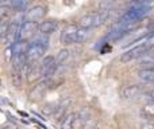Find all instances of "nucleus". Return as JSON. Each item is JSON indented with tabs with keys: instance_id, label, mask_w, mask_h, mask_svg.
<instances>
[{
	"instance_id": "1",
	"label": "nucleus",
	"mask_w": 154,
	"mask_h": 129,
	"mask_svg": "<svg viewBox=\"0 0 154 129\" xmlns=\"http://www.w3.org/2000/svg\"><path fill=\"white\" fill-rule=\"evenodd\" d=\"M49 47V39L45 35L41 34L39 37L34 38L26 47L27 62H37L45 55V51Z\"/></svg>"
},
{
	"instance_id": "2",
	"label": "nucleus",
	"mask_w": 154,
	"mask_h": 129,
	"mask_svg": "<svg viewBox=\"0 0 154 129\" xmlns=\"http://www.w3.org/2000/svg\"><path fill=\"white\" fill-rule=\"evenodd\" d=\"M88 38V30L81 28L80 26L69 24L61 32V43L64 45H75V43H82Z\"/></svg>"
},
{
	"instance_id": "3",
	"label": "nucleus",
	"mask_w": 154,
	"mask_h": 129,
	"mask_svg": "<svg viewBox=\"0 0 154 129\" xmlns=\"http://www.w3.org/2000/svg\"><path fill=\"white\" fill-rule=\"evenodd\" d=\"M152 11L150 5H142L138 1H134L131 4V7L120 16L119 22L118 23H131V22H139L142 18L147 15V13Z\"/></svg>"
},
{
	"instance_id": "4",
	"label": "nucleus",
	"mask_w": 154,
	"mask_h": 129,
	"mask_svg": "<svg viewBox=\"0 0 154 129\" xmlns=\"http://www.w3.org/2000/svg\"><path fill=\"white\" fill-rule=\"evenodd\" d=\"M107 18V12H95V13H88L84 15L81 19L79 20V24L81 28L84 30H91L95 28V27L100 26Z\"/></svg>"
},
{
	"instance_id": "5",
	"label": "nucleus",
	"mask_w": 154,
	"mask_h": 129,
	"mask_svg": "<svg viewBox=\"0 0 154 129\" xmlns=\"http://www.w3.org/2000/svg\"><path fill=\"white\" fill-rule=\"evenodd\" d=\"M149 47H150L149 43H142V45L135 46V47L127 50L126 53H123L122 55H120V61H122L123 63H127V62H131V61H134V59L142 58V57L147 53Z\"/></svg>"
},
{
	"instance_id": "6",
	"label": "nucleus",
	"mask_w": 154,
	"mask_h": 129,
	"mask_svg": "<svg viewBox=\"0 0 154 129\" xmlns=\"http://www.w3.org/2000/svg\"><path fill=\"white\" fill-rule=\"evenodd\" d=\"M142 93H146V92H145V86H143V85H127V86H125L122 89L120 95H122L123 100L131 101V100L138 98Z\"/></svg>"
},
{
	"instance_id": "7",
	"label": "nucleus",
	"mask_w": 154,
	"mask_h": 129,
	"mask_svg": "<svg viewBox=\"0 0 154 129\" xmlns=\"http://www.w3.org/2000/svg\"><path fill=\"white\" fill-rule=\"evenodd\" d=\"M45 12H46L45 7H42V5H35L31 10L27 11L26 15L23 16L24 22H34V23H37L38 20H41V19L45 16Z\"/></svg>"
},
{
	"instance_id": "8",
	"label": "nucleus",
	"mask_w": 154,
	"mask_h": 129,
	"mask_svg": "<svg viewBox=\"0 0 154 129\" xmlns=\"http://www.w3.org/2000/svg\"><path fill=\"white\" fill-rule=\"evenodd\" d=\"M57 28H58V22L50 19V20L42 22V23L38 26V32L42 35H50V34H53Z\"/></svg>"
},
{
	"instance_id": "9",
	"label": "nucleus",
	"mask_w": 154,
	"mask_h": 129,
	"mask_svg": "<svg viewBox=\"0 0 154 129\" xmlns=\"http://www.w3.org/2000/svg\"><path fill=\"white\" fill-rule=\"evenodd\" d=\"M35 28L38 30L37 24L34 22H24L23 26H22V31H20V40L27 39L32 35V32L35 31Z\"/></svg>"
},
{
	"instance_id": "10",
	"label": "nucleus",
	"mask_w": 154,
	"mask_h": 129,
	"mask_svg": "<svg viewBox=\"0 0 154 129\" xmlns=\"http://www.w3.org/2000/svg\"><path fill=\"white\" fill-rule=\"evenodd\" d=\"M56 58H54L53 55H48V57H45V58L42 59V62H41V65H39V70H41V75H45L46 73H48L49 70H50L51 67H53L54 65H56Z\"/></svg>"
},
{
	"instance_id": "11",
	"label": "nucleus",
	"mask_w": 154,
	"mask_h": 129,
	"mask_svg": "<svg viewBox=\"0 0 154 129\" xmlns=\"http://www.w3.org/2000/svg\"><path fill=\"white\" fill-rule=\"evenodd\" d=\"M48 84H49L48 79H43L41 84H38L37 86H34V89L30 92V100H38V98L43 94V92H45Z\"/></svg>"
},
{
	"instance_id": "12",
	"label": "nucleus",
	"mask_w": 154,
	"mask_h": 129,
	"mask_svg": "<svg viewBox=\"0 0 154 129\" xmlns=\"http://www.w3.org/2000/svg\"><path fill=\"white\" fill-rule=\"evenodd\" d=\"M91 120V110L87 108L81 109V110L77 113V120H76V124L79 127H84V125L88 124V121Z\"/></svg>"
},
{
	"instance_id": "13",
	"label": "nucleus",
	"mask_w": 154,
	"mask_h": 129,
	"mask_svg": "<svg viewBox=\"0 0 154 129\" xmlns=\"http://www.w3.org/2000/svg\"><path fill=\"white\" fill-rule=\"evenodd\" d=\"M76 120H77V113L66 114L64 117V120L61 121V129H75Z\"/></svg>"
},
{
	"instance_id": "14",
	"label": "nucleus",
	"mask_w": 154,
	"mask_h": 129,
	"mask_svg": "<svg viewBox=\"0 0 154 129\" xmlns=\"http://www.w3.org/2000/svg\"><path fill=\"white\" fill-rule=\"evenodd\" d=\"M141 117H143L145 120H150L154 117V102L149 101L147 104H145L141 109Z\"/></svg>"
},
{
	"instance_id": "15",
	"label": "nucleus",
	"mask_w": 154,
	"mask_h": 129,
	"mask_svg": "<svg viewBox=\"0 0 154 129\" xmlns=\"http://www.w3.org/2000/svg\"><path fill=\"white\" fill-rule=\"evenodd\" d=\"M138 77L145 82L154 84V69H141L138 71Z\"/></svg>"
},
{
	"instance_id": "16",
	"label": "nucleus",
	"mask_w": 154,
	"mask_h": 129,
	"mask_svg": "<svg viewBox=\"0 0 154 129\" xmlns=\"http://www.w3.org/2000/svg\"><path fill=\"white\" fill-rule=\"evenodd\" d=\"M11 8L18 12H23L27 8V0H11Z\"/></svg>"
},
{
	"instance_id": "17",
	"label": "nucleus",
	"mask_w": 154,
	"mask_h": 129,
	"mask_svg": "<svg viewBox=\"0 0 154 129\" xmlns=\"http://www.w3.org/2000/svg\"><path fill=\"white\" fill-rule=\"evenodd\" d=\"M68 57H69V50H66V48L61 50L58 53V55H57V58H56L57 63H58L60 66H61L62 63H65V62H66V59H68Z\"/></svg>"
},
{
	"instance_id": "18",
	"label": "nucleus",
	"mask_w": 154,
	"mask_h": 129,
	"mask_svg": "<svg viewBox=\"0 0 154 129\" xmlns=\"http://www.w3.org/2000/svg\"><path fill=\"white\" fill-rule=\"evenodd\" d=\"M11 16V11H10V7L7 5H3L2 7V20H8Z\"/></svg>"
},
{
	"instance_id": "19",
	"label": "nucleus",
	"mask_w": 154,
	"mask_h": 129,
	"mask_svg": "<svg viewBox=\"0 0 154 129\" xmlns=\"http://www.w3.org/2000/svg\"><path fill=\"white\" fill-rule=\"evenodd\" d=\"M145 95H146V97L149 98L152 102H154V87H153V89H150V90H147V92L145 93Z\"/></svg>"
},
{
	"instance_id": "20",
	"label": "nucleus",
	"mask_w": 154,
	"mask_h": 129,
	"mask_svg": "<svg viewBox=\"0 0 154 129\" xmlns=\"http://www.w3.org/2000/svg\"><path fill=\"white\" fill-rule=\"evenodd\" d=\"M137 1H138L139 4H142V5H152V4H154V0H137Z\"/></svg>"
},
{
	"instance_id": "21",
	"label": "nucleus",
	"mask_w": 154,
	"mask_h": 129,
	"mask_svg": "<svg viewBox=\"0 0 154 129\" xmlns=\"http://www.w3.org/2000/svg\"><path fill=\"white\" fill-rule=\"evenodd\" d=\"M141 129H154V124H152V122H143L141 125Z\"/></svg>"
},
{
	"instance_id": "22",
	"label": "nucleus",
	"mask_w": 154,
	"mask_h": 129,
	"mask_svg": "<svg viewBox=\"0 0 154 129\" xmlns=\"http://www.w3.org/2000/svg\"><path fill=\"white\" fill-rule=\"evenodd\" d=\"M147 28H149L150 31H153V30H154V18L149 22V24H147Z\"/></svg>"
},
{
	"instance_id": "23",
	"label": "nucleus",
	"mask_w": 154,
	"mask_h": 129,
	"mask_svg": "<svg viewBox=\"0 0 154 129\" xmlns=\"http://www.w3.org/2000/svg\"><path fill=\"white\" fill-rule=\"evenodd\" d=\"M107 51H111V47H109V45H106V47L101 48V54H106Z\"/></svg>"
},
{
	"instance_id": "24",
	"label": "nucleus",
	"mask_w": 154,
	"mask_h": 129,
	"mask_svg": "<svg viewBox=\"0 0 154 129\" xmlns=\"http://www.w3.org/2000/svg\"><path fill=\"white\" fill-rule=\"evenodd\" d=\"M150 54H152V55H153V57H154V47H153V48H152V51H150Z\"/></svg>"
},
{
	"instance_id": "25",
	"label": "nucleus",
	"mask_w": 154,
	"mask_h": 129,
	"mask_svg": "<svg viewBox=\"0 0 154 129\" xmlns=\"http://www.w3.org/2000/svg\"><path fill=\"white\" fill-rule=\"evenodd\" d=\"M95 129H100V128H95Z\"/></svg>"
},
{
	"instance_id": "26",
	"label": "nucleus",
	"mask_w": 154,
	"mask_h": 129,
	"mask_svg": "<svg viewBox=\"0 0 154 129\" xmlns=\"http://www.w3.org/2000/svg\"><path fill=\"white\" fill-rule=\"evenodd\" d=\"M2 1H5V0H2Z\"/></svg>"
}]
</instances>
